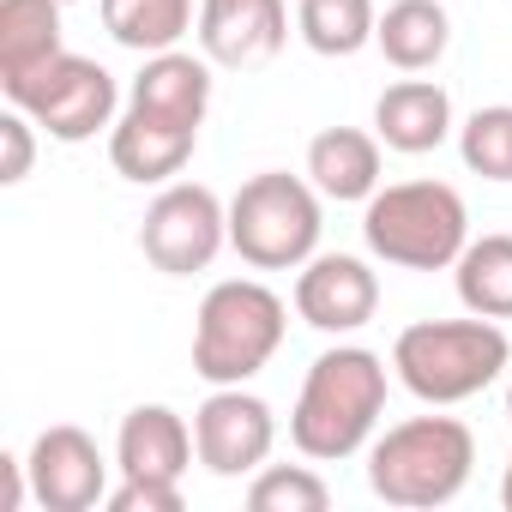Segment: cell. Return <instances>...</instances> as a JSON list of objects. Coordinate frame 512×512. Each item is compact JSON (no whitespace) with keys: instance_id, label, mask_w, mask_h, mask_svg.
<instances>
[{"instance_id":"1","label":"cell","mask_w":512,"mask_h":512,"mask_svg":"<svg viewBox=\"0 0 512 512\" xmlns=\"http://www.w3.org/2000/svg\"><path fill=\"white\" fill-rule=\"evenodd\" d=\"M386 410V362L362 344H338L314 356L302 398L290 410V440L314 464H338L374 440V422Z\"/></svg>"},{"instance_id":"2","label":"cell","mask_w":512,"mask_h":512,"mask_svg":"<svg viewBox=\"0 0 512 512\" xmlns=\"http://www.w3.org/2000/svg\"><path fill=\"white\" fill-rule=\"evenodd\" d=\"M512 362V344L494 320L470 314V320H416L398 332L392 344V374L410 398L422 404H464L476 392H488Z\"/></svg>"},{"instance_id":"3","label":"cell","mask_w":512,"mask_h":512,"mask_svg":"<svg viewBox=\"0 0 512 512\" xmlns=\"http://www.w3.org/2000/svg\"><path fill=\"white\" fill-rule=\"evenodd\" d=\"M470 470H476V434L458 416H410L368 446V488L404 512L458 500Z\"/></svg>"},{"instance_id":"4","label":"cell","mask_w":512,"mask_h":512,"mask_svg":"<svg viewBox=\"0 0 512 512\" xmlns=\"http://www.w3.org/2000/svg\"><path fill=\"white\" fill-rule=\"evenodd\" d=\"M284 326H290V308L260 278L211 284L199 302V320H193V374L205 386H247L278 356Z\"/></svg>"},{"instance_id":"5","label":"cell","mask_w":512,"mask_h":512,"mask_svg":"<svg viewBox=\"0 0 512 512\" xmlns=\"http://www.w3.org/2000/svg\"><path fill=\"white\" fill-rule=\"evenodd\" d=\"M362 235H368V253L386 266L446 272V266H458V253L470 241V211H464L458 187H446V181H398L368 199Z\"/></svg>"},{"instance_id":"6","label":"cell","mask_w":512,"mask_h":512,"mask_svg":"<svg viewBox=\"0 0 512 512\" xmlns=\"http://www.w3.org/2000/svg\"><path fill=\"white\" fill-rule=\"evenodd\" d=\"M320 187L284 169L247 175L229 199V247L253 272H302L320 253Z\"/></svg>"},{"instance_id":"7","label":"cell","mask_w":512,"mask_h":512,"mask_svg":"<svg viewBox=\"0 0 512 512\" xmlns=\"http://www.w3.org/2000/svg\"><path fill=\"white\" fill-rule=\"evenodd\" d=\"M0 91H7L13 109H25L61 145H85L103 127H115V103H121L115 73L103 61H91V55H73V49H61L55 61L31 67L19 79H0Z\"/></svg>"},{"instance_id":"8","label":"cell","mask_w":512,"mask_h":512,"mask_svg":"<svg viewBox=\"0 0 512 512\" xmlns=\"http://www.w3.org/2000/svg\"><path fill=\"white\" fill-rule=\"evenodd\" d=\"M229 241V205L199 187V181H169L145 223H139V247H145V260L169 278H193L217 260V247Z\"/></svg>"},{"instance_id":"9","label":"cell","mask_w":512,"mask_h":512,"mask_svg":"<svg viewBox=\"0 0 512 512\" xmlns=\"http://www.w3.org/2000/svg\"><path fill=\"white\" fill-rule=\"evenodd\" d=\"M193 446L211 476H253L278 446V416L241 386H211V398L193 410Z\"/></svg>"},{"instance_id":"10","label":"cell","mask_w":512,"mask_h":512,"mask_svg":"<svg viewBox=\"0 0 512 512\" xmlns=\"http://www.w3.org/2000/svg\"><path fill=\"white\" fill-rule=\"evenodd\" d=\"M25 470H31V500L49 506V512H91L97 500H109V458L73 422L43 428L31 440Z\"/></svg>"},{"instance_id":"11","label":"cell","mask_w":512,"mask_h":512,"mask_svg":"<svg viewBox=\"0 0 512 512\" xmlns=\"http://www.w3.org/2000/svg\"><path fill=\"white\" fill-rule=\"evenodd\" d=\"M199 55L211 67L247 73L278 61V49L290 43V7L284 0H199Z\"/></svg>"},{"instance_id":"12","label":"cell","mask_w":512,"mask_h":512,"mask_svg":"<svg viewBox=\"0 0 512 512\" xmlns=\"http://www.w3.org/2000/svg\"><path fill=\"white\" fill-rule=\"evenodd\" d=\"M380 308V278L356 253H314L296 278V314L314 332H362Z\"/></svg>"},{"instance_id":"13","label":"cell","mask_w":512,"mask_h":512,"mask_svg":"<svg viewBox=\"0 0 512 512\" xmlns=\"http://www.w3.org/2000/svg\"><path fill=\"white\" fill-rule=\"evenodd\" d=\"M193 145H199V127L169 121V115H151V109H133V103H127V115L109 127V163H115L127 181H139V187L181 175L187 157H193Z\"/></svg>"},{"instance_id":"14","label":"cell","mask_w":512,"mask_h":512,"mask_svg":"<svg viewBox=\"0 0 512 512\" xmlns=\"http://www.w3.org/2000/svg\"><path fill=\"white\" fill-rule=\"evenodd\" d=\"M193 458H199L193 428H187L169 404H139V410L121 416V434H115V470H121V476L181 482Z\"/></svg>"},{"instance_id":"15","label":"cell","mask_w":512,"mask_h":512,"mask_svg":"<svg viewBox=\"0 0 512 512\" xmlns=\"http://www.w3.org/2000/svg\"><path fill=\"white\" fill-rule=\"evenodd\" d=\"M374 133L386 151H404V157H422V151H440L446 133H452V97L446 85L434 79H398L380 91L374 103Z\"/></svg>"},{"instance_id":"16","label":"cell","mask_w":512,"mask_h":512,"mask_svg":"<svg viewBox=\"0 0 512 512\" xmlns=\"http://www.w3.org/2000/svg\"><path fill=\"white\" fill-rule=\"evenodd\" d=\"M127 103L133 109H151V115H169V121H187V127H205V109H211V61L205 55H181V49L145 55Z\"/></svg>"},{"instance_id":"17","label":"cell","mask_w":512,"mask_h":512,"mask_svg":"<svg viewBox=\"0 0 512 512\" xmlns=\"http://www.w3.org/2000/svg\"><path fill=\"white\" fill-rule=\"evenodd\" d=\"M308 181L320 187V199H374L380 193V133H362V127H326L314 133L308 145Z\"/></svg>"},{"instance_id":"18","label":"cell","mask_w":512,"mask_h":512,"mask_svg":"<svg viewBox=\"0 0 512 512\" xmlns=\"http://www.w3.org/2000/svg\"><path fill=\"white\" fill-rule=\"evenodd\" d=\"M374 43L398 73H428L452 49V19L440 0H392L374 25Z\"/></svg>"},{"instance_id":"19","label":"cell","mask_w":512,"mask_h":512,"mask_svg":"<svg viewBox=\"0 0 512 512\" xmlns=\"http://www.w3.org/2000/svg\"><path fill=\"white\" fill-rule=\"evenodd\" d=\"M61 7L67 0H0V79H19L67 49Z\"/></svg>"},{"instance_id":"20","label":"cell","mask_w":512,"mask_h":512,"mask_svg":"<svg viewBox=\"0 0 512 512\" xmlns=\"http://www.w3.org/2000/svg\"><path fill=\"white\" fill-rule=\"evenodd\" d=\"M458 302L482 320H512V235H482L464 241L458 266H452Z\"/></svg>"},{"instance_id":"21","label":"cell","mask_w":512,"mask_h":512,"mask_svg":"<svg viewBox=\"0 0 512 512\" xmlns=\"http://www.w3.org/2000/svg\"><path fill=\"white\" fill-rule=\"evenodd\" d=\"M193 25V0H103V31L133 55H163Z\"/></svg>"},{"instance_id":"22","label":"cell","mask_w":512,"mask_h":512,"mask_svg":"<svg viewBox=\"0 0 512 512\" xmlns=\"http://www.w3.org/2000/svg\"><path fill=\"white\" fill-rule=\"evenodd\" d=\"M374 25H380L374 0H302V7H296L302 43H308L314 55H332V61L368 49V43H374Z\"/></svg>"},{"instance_id":"23","label":"cell","mask_w":512,"mask_h":512,"mask_svg":"<svg viewBox=\"0 0 512 512\" xmlns=\"http://www.w3.org/2000/svg\"><path fill=\"white\" fill-rule=\"evenodd\" d=\"M247 506L253 512H326L332 488L308 464H266L260 476L247 482Z\"/></svg>"},{"instance_id":"24","label":"cell","mask_w":512,"mask_h":512,"mask_svg":"<svg viewBox=\"0 0 512 512\" xmlns=\"http://www.w3.org/2000/svg\"><path fill=\"white\" fill-rule=\"evenodd\" d=\"M458 157L482 181H512V103L476 109L458 133Z\"/></svg>"},{"instance_id":"25","label":"cell","mask_w":512,"mask_h":512,"mask_svg":"<svg viewBox=\"0 0 512 512\" xmlns=\"http://www.w3.org/2000/svg\"><path fill=\"white\" fill-rule=\"evenodd\" d=\"M109 512H181V482L121 476V488H109Z\"/></svg>"},{"instance_id":"26","label":"cell","mask_w":512,"mask_h":512,"mask_svg":"<svg viewBox=\"0 0 512 512\" xmlns=\"http://www.w3.org/2000/svg\"><path fill=\"white\" fill-rule=\"evenodd\" d=\"M31 115L25 109H7L0 115V145H7V163H0V181L7 187H19L25 175H31V157H37V139H31Z\"/></svg>"},{"instance_id":"27","label":"cell","mask_w":512,"mask_h":512,"mask_svg":"<svg viewBox=\"0 0 512 512\" xmlns=\"http://www.w3.org/2000/svg\"><path fill=\"white\" fill-rule=\"evenodd\" d=\"M500 506L512 512V458H506V476H500Z\"/></svg>"},{"instance_id":"28","label":"cell","mask_w":512,"mask_h":512,"mask_svg":"<svg viewBox=\"0 0 512 512\" xmlns=\"http://www.w3.org/2000/svg\"><path fill=\"white\" fill-rule=\"evenodd\" d=\"M506 416H512V386H506Z\"/></svg>"}]
</instances>
